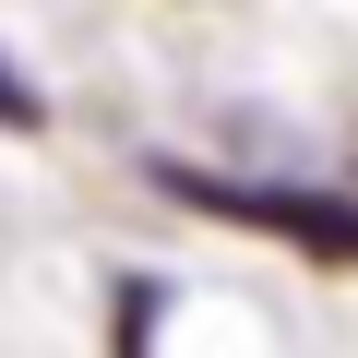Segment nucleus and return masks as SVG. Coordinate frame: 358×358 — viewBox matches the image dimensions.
Wrapping results in <instances>:
<instances>
[{
  "instance_id": "obj_1",
  "label": "nucleus",
  "mask_w": 358,
  "mask_h": 358,
  "mask_svg": "<svg viewBox=\"0 0 358 358\" xmlns=\"http://www.w3.org/2000/svg\"><path fill=\"white\" fill-rule=\"evenodd\" d=\"M179 203H203V215H239V227H275V239H299V251H322V263H358V203H334V192H263V179H203V167H155Z\"/></svg>"
},
{
  "instance_id": "obj_2",
  "label": "nucleus",
  "mask_w": 358,
  "mask_h": 358,
  "mask_svg": "<svg viewBox=\"0 0 358 358\" xmlns=\"http://www.w3.org/2000/svg\"><path fill=\"white\" fill-rule=\"evenodd\" d=\"M0 131H36V84L13 72V48H0Z\"/></svg>"
}]
</instances>
